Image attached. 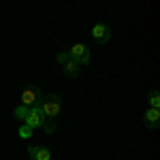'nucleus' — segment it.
<instances>
[{"label":"nucleus","instance_id":"nucleus-1","mask_svg":"<svg viewBox=\"0 0 160 160\" xmlns=\"http://www.w3.org/2000/svg\"><path fill=\"white\" fill-rule=\"evenodd\" d=\"M38 111L43 115V130L51 135L56 130V122L60 118V111H62V98L58 94H47L43 96L41 105H38Z\"/></svg>","mask_w":160,"mask_h":160},{"label":"nucleus","instance_id":"nucleus-2","mask_svg":"<svg viewBox=\"0 0 160 160\" xmlns=\"http://www.w3.org/2000/svg\"><path fill=\"white\" fill-rule=\"evenodd\" d=\"M66 53H68V58L75 60L79 66H83V64L90 62V49H88V45H83V43H75V45H71V49L66 51Z\"/></svg>","mask_w":160,"mask_h":160},{"label":"nucleus","instance_id":"nucleus-3","mask_svg":"<svg viewBox=\"0 0 160 160\" xmlns=\"http://www.w3.org/2000/svg\"><path fill=\"white\" fill-rule=\"evenodd\" d=\"M41 100H43V94L38 92L37 88H28L22 92V105L28 107V109H32V107H38L41 105Z\"/></svg>","mask_w":160,"mask_h":160},{"label":"nucleus","instance_id":"nucleus-4","mask_svg":"<svg viewBox=\"0 0 160 160\" xmlns=\"http://www.w3.org/2000/svg\"><path fill=\"white\" fill-rule=\"evenodd\" d=\"M111 37H113V32H111V28L107 24H96L92 28V38L96 43H109Z\"/></svg>","mask_w":160,"mask_h":160},{"label":"nucleus","instance_id":"nucleus-5","mask_svg":"<svg viewBox=\"0 0 160 160\" xmlns=\"http://www.w3.org/2000/svg\"><path fill=\"white\" fill-rule=\"evenodd\" d=\"M24 124L30 126L32 130H34V128H43V115H41L38 107H32V109H30V113H28V118L24 120Z\"/></svg>","mask_w":160,"mask_h":160},{"label":"nucleus","instance_id":"nucleus-6","mask_svg":"<svg viewBox=\"0 0 160 160\" xmlns=\"http://www.w3.org/2000/svg\"><path fill=\"white\" fill-rule=\"evenodd\" d=\"M28 156H30L32 160H51V152L47 148L30 145V148H28Z\"/></svg>","mask_w":160,"mask_h":160},{"label":"nucleus","instance_id":"nucleus-7","mask_svg":"<svg viewBox=\"0 0 160 160\" xmlns=\"http://www.w3.org/2000/svg\"><path fill=\"white\" fill-rule=\"evenodd\" d=\"M60 66H62V73L66 75V77H71V79L79 77V73H81V66H79L75 60H71V58L64 62V64H60Z\"/></svg>","mask_w":160,"mask_h":160},{"label":"nucleus","instance_id":"nucleus-8","mask_svg":"<svg viewBox=\"0 0 160 160\" xmlns=\"http://www.w3.org/2000/svg\"><path fill=\"white\" fill-rule=\"evenodd\" d=\"M143 120H145V126L158 128L160 126V109H148L143 113Z\"/></svg>","mask_w":160,"mask_h":160},{"label":"nucleus","instance_id":"nucleus-9","mask_svg":"<svg viewBox=\"0 0 160 160\" xmlns=\"http://www.w3.org/2000/svg\"><path fill=\"white\" fill-rule=\"evenodd\" d=\"M148 102H149V109H160V94H158V90H152V92H149Z\"/></svg>","mask_w":160,"mask_h":160},{"label":"nucleus","instance_id":"nucleus-10","mask_svg":"<svg viewBox=\"0 0 160 160\" xmlns=\"http://www.w3.org/2000/svg\"><path fill=\"white\" fill-rule=\"evenodd\" d=\"M28 113H30V109H28V107H24V105H17V107H15V111H13V115H15L17 120H22V122L28 118Z\"/></svg>","mask_w":160,"mask_h":160},{"label":"nucleus","instance_id":"nucleus-11","mask_svg":"<svg viewBox=\"0 0 160 160\" xmlns=\"http://www.w3.org/2000/svg\"><path fill=\"white\" fill-rule=\"evenodd\" d=\"M17 135H19V139H30V137H32V128L26 126V124H22L19 130H17Z\"/></svg>","mask_w":160,"mask_h":160}]
</instances>
